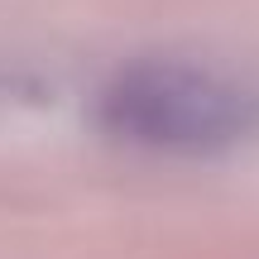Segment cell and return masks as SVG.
Returning a JSON list of instances; mask_svg holds the SVG:
<instances>
[{"label":"cell","mask_w":259,"mask_h":259,"mask_svg":"<svg viewBox=\"0 0 259 259\" xmlns=\"http://www.w3.org/2000/svg\"><path fill=\"white\" fill-rule=\"evenodd\" d=\"M101 120L111 135L173 154H206L245 135L250 101L216 77L178 63H139L101 96Z\"/></svg>","instance_id":"obj_1"}]
</instances>
